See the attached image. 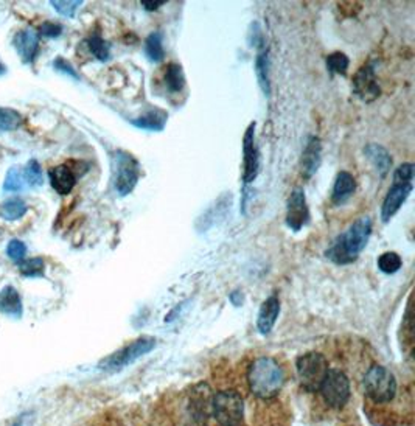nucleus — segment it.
Masks as SVG:
<instances>
[{
    "instance_id": "nucleus-6",
    "label": "nucleus",
    "mask_w": 415,
    "mask_h": 426,
    "mask_svg": "<svg viewBox=\"0 0 415 426\" xmlns=\"http://www.w3.org/2000/svg\"><path fill=\"white\" fill-rule=\"evenodd\" d=\"M154 345H155L154 337H150V336L139 337V340H136L132 344L126 345L124 349L118 350L114 355L106 358L105 361L101 363V369H105V370L120 369V367L128 366L132 361H136L137 358L148 354V351L154 349Z\"/></svg>"
},
{
    "instance_id": "nucleus-2",
    "label": "nucleus",
    "mask_w": 415,
    "mask_h": 426,
    "mask_svg": "<svg viewBox=\"0 0 415 426\" xmlns=\"http://www.w3.org/2000/svg\"><path fill=\"white\" fill-rule=\"evenodd\" d=\"M364 364L352 366L345 359L330 358V366L321 386L309 400V413L314 420H333L340 415L355 414V401L359 395V377Z\"/></svg>"
},
{
    "instance_id": "nucleus-26",
    "label": "nucleus",
    "mask_w": 415,
    "mask_h": 426,
    "mask_svg": "<svg viewBox=\"0 0 415 426\" xmlns=\"http://www.w3.org/2000/svg\"><path fill=\"white\" fill-rule=\"evenodd\" d=\"M378 268H380L384 274H395L397 271L402 268V257L397 252H384L380 259H378Z\"/></svg>"
},
{
    "instance_id": "nucleus-19",
    "label": "nucleus",
    "mask_w": 415,
    "mask_h": 426,
    "mask_svg": "<svg viewBox=\"0 0 415 426\" xmlns=\"http://www.w3.org/2000/svg\"><path fill=\"white\" fill-rule=\"evenodd\" d=\"M255 73L258 78V84H260L263 93L266 97L271 95V79H269V53L268 50H262L255 58Z\"/></svg>"
},
{
    "instance_id": "nucleus-29",
    "label": "nucleus",
    "mask_w": 415,
    "mask_h": 426,
    "mask_svg": "<svg viewBox=\"0 0 415 426\" xmlns=\"http://www.w3.org/2000/svg\"><path fill=\"white\" fill-rule=\"evenodd\" d=\"M25 182H24V176H22L19 168H10L8 173H6L5 183H4V190L5 192H19V190L24 188Z\"/></svg>"
},
{
    "instance_id": "nucleus-36",
    "label": "nucleus",
    "mask_w": 415,
    "mask_h": 426,
    "mask_svg": "<svg viewBox=\"0 0 415 426\" xmlns=\"http://www.w3.org/2000/svg\"><path fill=\"white\" fill-rule=\"evenodd\" d=\"M142 6L146 10V11H155L159 10L160 6H164L167 2L165 0H142Z\"/></svg>"
},
{
    "instance_id": "nucleus-10",
    "label": "nucleus",
    "mask_w": 415,
    "mask_h": 426,
    "mask_svg": "<svg viewBox=\"0 0 415 426\" xmlns=\"http://www.w3.org/2000/svg\"><path fill=\"white\" fill-rule=\"evenodd\" d=\"M412 182H392V187L384 198L381 207V219L383 223H389L395 213L402 209V205L406 202L407 196L412 192Z\"/></svg>"
},
{
    "instance_id": "nucleus-3",
    "label": "nucleus",
    "mask_w": 415,
    "mask_h": 426,
    "mask_svg": "<svg viewBox=\"0 0 415 426\" xmlns=\"http://www.w3.org/2000/svg\"><path fill=\"white\" fill-rule=\"evenodd\" d=\"M370 235H372V219L364 215L358 218L344 233L336 237L333 245L325 251V255L330 262L340 264V266L357 262L361 252L366 249Z\"/></svg>"
},
{
    "instance_id": "nucleus-5",
    "label": "nucleus",
    "mask_w": 415,
    "mask_h": 426,
    "mask_svg": "<svg viewBox=\"0 0 415 426\" xmlns=\"http://www.w3.org/2000/svg\"><path fill=\"white\" fill-rule=\"evenodd\" d=\"M140 179V167L137 159L126 151L113 154V181L118 196H128L136 188Z\"/></svg>"
},
{
    "instance_id": "nucleus-20",
    "label": "nucleus",
    "mask_w": 415,
    "mask_h": 426,
    "mask_svg": "<svg viewBox=\"0 0 415 426\" xmlns=\"http://www.w3.org/2000/svg\"><path fill=\"white\" fill-rule=\"evenodd\" d=\"M145 55L151 63H160L164 60V34L160 32H153L145 39Z\"/></svg>"
},
{
    "instance_id": "nucleus-18",
    "label": "nucleus",
    "mask_w": 415,
    "mask_h": 426,
    "mask_svg": "<svg viewBox=\"0 0 415 426\" xmlns=\"http://www.w3.org/2000/svg\"><path fill=\"white\" fill-rule=\"evenodd\" d=\"M0 311L6 316H14L20 318L22 314V302L18 291L13 286H6L0 292Z\"/></svg>"
},
{
    "instance_id": "nucleus-15",
    "label": "nucleus",
    "mask_w": 415,
    "mask_h": 426,
    "mask_svg": "<svg viewBox=\"0 0 415 426\" xmlns=\"http://www.w3.org/2000/svg\"><path fill=\"white\" fill-rule=\"evenodd\" d=\"M364 156L374 164L376 168L378 174L381 176V179L386 178L392 168V156L390 153L384 148L383 145L378 143H369L364 148Z\"/></svg>"
},
{
    "instance_id": "nucleus-38",
    "label": "nucleus",
    "mask_w": 415,
    "mask_h": 426,
    "mask_svg": "<svg viewBox=\"0 0 415 426\" xmlns=\"http://www.w3.org/2000/svg\"><path fill=\"white\" fill-rule=\"evenodd\" d=\"M5 72H6L5 70V65L2 63H0V75H5Z\"/></svg>"
},
{
    "instance_id": "nucleus-7",
    "label": "nucleus",
    "mask_w": 415,
    "mask_h": 426,
    "mask_svg": "<svg viewBox=\"0 0 415 426\" xmlns=\"http://www.w3.org/2000/svg\"><path fill=\"white\" fill-rule=\"evenodd\" d=\"M352 89L357 97L364 103H374L381 95L380 84L376 82L375 63H367L355 73Z\"/></svg>"
},
{
    "instance_id": "nucleus-22",
    "label": "nucleus",
    "mask_w": 415,
    "mask_h": 426,
    "mask_svg": "<svg viewBox=\"0 0 415 426\" xmlns=\"http://www.w3.org/2000/svg\"><path fill=\"white\" fill-rule=\"evenodd\" d=\"M27 212V204L22 200H10L0 205V217L6 221H16L22 218Z\"/></svg>"
},
{
    "instance_id": "nucleus-34",
    "label": "nucleus",
    "mask_w": 415,
    "mask_h": 426,
    "mask_svg": "<svg viewBox=\"0 0 415 426\" xmlns=\"http://www.w3.org/2000/svg\"><path fill=\"white\" fill-rule=\"evenodd\" d=\"M53 67L58 70V72H61V73H64V75H69L70 78H73V79H79V75L77 73V70L73 69V65L69 63V61H65V60H63V58H58V60H55V63H53Z\"/></svg>"
},
{
    "instance_id": "nucleus-14",
    "label": "nucleus",
    "mask_w": 415,
    "mask_h": 426,
    "mask_svg": "<svg viewBox=\"0 0 415 426\" xmlns=\"http://www.w3.org/2000/svg\"><path fill=\"white\" fill-rule=\"evenodd\" d=\"M355 190H357V181H355L353 174L348 172L338 173L336 181L333 183L331 202L335 205L345 204L355 195Z\"/></svg>"
},
{
    "instance_id": "nucleus-23",
    "label": "nucleus",
    "mask_w": 415,
    "mask_h": 426,
    "mask_svg": "<svg viewBox=\"0 0 415 426\" xmlns=\"http://www.w3.org/2000/svg\"><path fill=\"white\" fill-rule=\"evenodd\" d=\"M87 47L91 50V53L101 63H106L110 58L109 44L103 39L100 34H92L91 38L87 39Z\"/></svg>"
},
{
    "instance_id": "nucleus-24",
    "label": "nucleus",
    "mask_w": 415,
    "mask_h": 426,
    "mask_svg": "<svg viewBox=\"0 0 415 426\" xmlns=\"http://www.w3.org/2000/svg\"><path fill=\"white\" fill-rule=\"evenodd\" d=\"M22 176H24V182L32 188L41 187L44 182L41 165L36 162V160H30V162L25 165L24 172H22Z\"/></svg>"
},
{
    "instance_id": "nucleus-27",
    "label": "nucleus",
    "mask_w": 415,
    "mask_h": 426,
    "mask_svg": "<svg viewBox=\"0 0 415 426\" xmlns=\"http://www.w3.org/2000/svg\"><path fill=\"white\" fill-rule=\"evenodd\" d=\"M22 117L13 109L0 108V131H13L19 128Z\"/></svg>"
},
{
    "instance_id": "nucleus-16",
    "label": "nucleus",
    "mask_w": 415,
    "mask_h": 426,
    "mask_svg": "<svg viewBox=\"0 0 415 426\" xmlns=\"http://www.w3.org/2000/svg\"><path fill=\"white\" fill-rule=\"evenodd\" d=\"M50 183L59 195H69L77 183V174L73 173L68 165H58L51 168Z\"/></svg>"
},
{
    "instance_id": "nucleus-33",
    "label": "nucleus",
    "mask_w": 415,
    "mask_h": 426,
    "mask_svg": "<svg viewBox=\"0 0 415 426\" xmlns=\"http://www.w3.org/2000/svg\"><path fill=\"white\" fill-rule=\"evenodd\" d=\"M249 41H250V46L255 47V49H264V39H263V33H262V28L260 25L257 24H252L250 30H249Z\"/></svg>"
},
{
    "instance_id": "nucleus-35",
    "label": "nucleus",
    "mask_w": 415,
    "mask_h": 426,
    "mask_svg": "<svg viewBox=\"0 0 415 426\" xmlns=\"http://www.w3.org/2000/svg\"><path fill=\"white\" fill-rule=\"evenodd\" d=\"M41 36H46V38H58L63 33V27L59 24H53V22H44L39 28Z\"/></svg>"
},
{
    "instance_id": "nucleus-31",
    "label": "nucleus",
    "mask_w": 415,
    "mask_h": 426,
    "mask_svg": "<svg viewBox=\"0 0 415 426\" xmlns=\"http://www.w3.org/2000/svg\"><path fill=\"white\" fill-rule=\"evenodd\" d=\"M6 252H8V257L11 260L20 263L25 259L27 246H25V243H22V241H19V240H13V241H10L8 247H6Z\"/></svg>"
},
{
    "instance_id": "nucleus-32",
    "label": "nucleus",
    "mask_w": 415,
    "mask_h": 426,
    "mask_svg": "<svg viewBox=\"0 0 415 426\" xmlns=\"http://www.w3.org/2000/svg\"><path fill=\"white\" fill-rule=\"evenodd\" d=\"M50 4L59 14H63V16H65V18L75 16L77 10L81 5H83V2H56V0H53V2H50Z\"/></svg>"
},
{
    "instance_id": "nucleus-8",
    "label": "nucleus",
    "mask_w": 415,
    "mask_h": 426,
    "mask_svg": "<svg viewBox=\"0 0 415 426\" xmlns=\"http://www.w3.org/2000/svg\"><path fill=\"white\" fill-rule=\"evenodd\" d=\"M243 182L244 186L254 182L260 170V154L255 143V122H252L243 137Z\"/></svg>"
},
{
    "instance_id": "nucleus-25",
    "label": "nucleus",
    "mask_w": 415,
    "mask_h": 426,
    "mask_svg": "<svg viewBox=\"0 0 415 426\" xmlns=\"http://www.w3.org/2000/svg\"><path fill=\"white\" fill-rule=\"evenodd\" d=\"M348 65H350V60H348V56L343 53V51H335V53L327 56V69L331 75H335V73L345 75Z\"/></svg>"
},
{
    "instance_id": "nucleus-12",
    "label": "nucleus",
    "mask_w": 415,
    "mask_h": 426,
    "mask_svg": "<svg viewBox=\"0 0 415 426\" xmlns=\"http://www.w3.org/2000/svg\"><path fill=\"white\" fill-rule=\"evenodd\" d=\"M13 44L18 50L22 63L24 64L34 63V58L38 55V49H39V36L33 28H25V30H20L19 33H16Z\"/></svg>"
},
{
    "instance_id": "nucleus-9",
    "label": "nucleus",
    "mask_w": 415,
    "mask_h": 426,
    "mask_svg": "<svg viewBox=\"0 0 415 426\" xmlns=\"http://www.w3.org/2000/svg\"><path fill=\"white\" fill-rule=\"evenodd\" d=\"M286 226L291 231L299 232L305 227L309 221V210L307 204V196L303 188L295 187L290 198H288L286 204Z\"/></svg>"
},
{
    "instance_id": "nucleus-11",
    "label": "nucleus",
    "mask_w": 415,
    "mask_h": 426,
    "mask_svg": "<svg viewBox=\"0 0 415 426\" xmlns=\"http://www.w3.org/2000/svg\"><path fill=\"white\" fill-rule=\"evenodd\" d=\"M322 162V143L321 138L316 136L308 137L305 148L302 153L300 159V168H302V176L305 179H311L319 170Z\"/></svg>"
},
{
    "instance_id": "nucleus-13",
    "label": "nucleus",
    "mask_w": 415,
    "mask_h": 426,
    "mask_svg": "<svg viewBox=\"0 0 415 426\" xmlns=\"http://www.w3.org/2000/svg\"><path fill=\"white\" fill-rule=\"evenodd\" d=\"M280 313V300L277 296H269L264 300L260 313H258L257 328L262 335H269L274 328Z\"/></svg>"
},
{
    "instance_id": "nucleus-17",
    "label": "nucleus",
    "mask_w": 415,
    "mask_h": 426,
    "mask_svg": "<svg viewBox=\"0 0 415 426\" xmlns=\"http://www.w3.org/2000/svg\"><path fill=\"white\" fill-rule=\"evenodd\" d=\"M131 124H134L139 129H145V131H164L165 124L168 122V114L162 109H151L146 114L137 117V119L129 120Z\"/></svg>"
},
{
    "instance_id": "nucleus-28",
    "label": "nucleus",
    "mask_w": 415,
    "mask_h": 426,
    "mask_svg": "<svg viewBox=\"0 0 415 426\" xmlns=\"http://www.w3.org/2000/svg\"><path fill=\"white\" fill-rule=\"evenodd\" d=\"M44 260L42 259H28L19 263V271L25 277H38L44 274Z\"/></svg>"
},
{
    "instance_id": "nucleus-30",
    "label": "nucleus",
    "mask_w": 415,
    "mask_h": 426,
    "mask_svg": "<svg viewBox=\"0 0 415 426\" xmlns=\"http://www.w3.org/2000/svg\"><path fill=\"white\" fill-rule=\"evenodd\" d=\"M414 174H415L414 164H411V162L402 164L394 172V178H392V182H412Z\"/></svg>"
},
{
    "instance_id": "nucleus-1",
    "label": "nucleus",
    "mask_w": 415,
    "mask_h": 426,
    "mask_svg": "<svg viewBox=\"0 0 415 426\" xmlns=\"http://www.w3.org/2000/svg\"><path fill=\"white\" fill-rule=\"evenodd\" d=\"M359 395L370 423L375 426H412L415 415L414 381L390 367L369 361L359 377Z\"/></svg>"
},
{
    "instance_id": "nucleus-21",
    "label": "nucleus",
    "mask_w": 415,
    "mask_h": 426,
    "mask_svg": "<svg viewBox=\"0 0 415 426\" xmlns=\"http://www.w3.org/2000/svg\"><path fill=\"white\" fill-rule=\"evenodd\" d=\"M164 82H165L168 92H172V93L181 92L185 87V75H184L182 65L177 63L168 64L167 70H165Z\"/></svg>"
},
{
    "instance_id": "nucleus-4",
    "label": "nucleus",
    "mask_w": 415,
    "mask_h": 426,
    "mask_svg": "<svg viewBox=\"0 0 415 426\" xmlns=\"http://www.w3.org/2000/svg\"><path fill=\"white\" fill-rule=\"evenodd\" d=\"M330 366V356L321 350H309L295 361V378L300 391L311 399L321 386Z\"/></svg>"
},
{
    "instance_id": "nucleus-37",
    "label": "nucleus",
    "mask_w": 415,
    "mask_h": 426,
    "mask_svg": "<svg viewBox=\"0 0 415 426\" xmlns=\"http://www.w3.org/2000/svg\"><path fill=\"white\" fill-rule=\"evenodd\" d=\"M114 426H136V425H128L126 422H117V425H114ZM137 426H142V425H137Z\"/></svg>"
}]
</instances>
